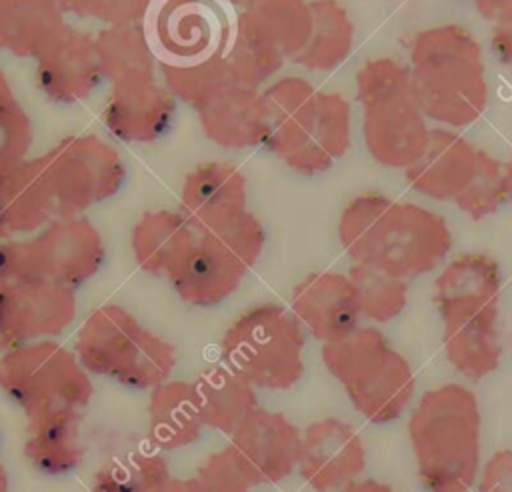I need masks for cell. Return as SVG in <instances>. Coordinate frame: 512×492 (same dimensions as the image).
<instances>
[{
    "label": "cell",
    "instance_id": "1",
    "mask_svg": "<svg viewBox=\"0 0 512 492\" xmlns=\"http://www.w3.org/2000/svg\"><path fill=\"white\" fill-rule=\"evenodd\" d=\"M338 240L354 264L402 280L436 270L452 248V232L444 216L380 192L358 194L344 206Z\"/></svg>",
    "mask_w": 512,
    "mask_h": 492
},
{
    "label": "cell",
    "instance_id": "2",
    "mask_svg": "<svg viewBox=\"0 0 512 492\" xmlns=\"http://www.w3.org/2000/svg\"><path fill=\"white\" fill-rule=\"evenodd\" d=\"M408 74L414 100L426 120L442 128L470 126L488 106L482 46L460 24L418 32L410 46Z\"/></svg>",
    "mask_w": 512,
    "mask_h": 492
},
{
    "label": "cell",
    "instance_id": "3",
    "mask_svg": "<svg viewBox=\"0 0 512 492\" xmlns=\"http://www.w3.org/2000/svg\"><path fill=\"white\" fill-rule=\"evenodd\" d=\"M480 406L462 384L422 394L408 420L420 484L428 492H470L480 472Z\"/></svg>",
    "mask_w": 512,
    "mask_h": 492
},
{
    "label": "cell",
    "instance_id": "4",
    "mask_svg": "<svg viewBox=\"0 0 512 492\" xmlns=\"http://www.w3.org/2000/svg\"><path fill=\"white\" fill-rule=\"evenodd\" d=\"M74 352L90 376L130 390H152L172 376L178 362L174 344L142 326L120 304H102L88 314L76 334Z\"/></svg>",
    "mask_w": 512,
    "mask_h": 492
},
{
    "label": "cell",
    "instance_id": "5",
    "mask_svg": "<svg viewBox=\"0 0 512 492\" xmlns=\"http://www.w3.org/2000/svg\"><path fill=\"white\" fill-rule=\"evenodd\" d=\"M356 100L368 154L386 168L412 166L428 144L430 128L414 100L408 66L392 58L364 62L356 72Z\"/></svg>",
    "mask_w": 512,
    "mask_h": 492
},
{
    "label": "cell",
    "instance_id": "6",
    "mask_svg": "<svg viewBox=\"0 0 512 492\" xmlns=\"http://www.w3.org/2000/svg\"><path fill=\"white\" fill-rule=\"evenodd\" d=\"M322 362L356 412L374 424L400 418L414 396L410 362L372 326H358L342 340L322 344Z\"/></svg>",
    "mask_w": 512,
    "mask_h": 492
},
{
    "label": "cell",
    "instance_id": "7",
    "mask_svg": "<svg viewBox=\"0 0 512 492\" xmlns=\"http://www.w3.org/2000/svg\"><path fill=\"white\" fill-rule=\"evenodd\" d=\"M304 328L282 304L244 310L220 340L222 362L260 390H288L304 372Z\"/></svg>",
    "mask_w": 512,
    "mask_h": 492
},
{
    "label": "cell",
    "instance_id": "8",
    "mask_svg": "<svg viewBox=\"0 0 512 492\" xmlns=\"http://www.w3.org/2000/svg\"><path fill=\"white\" fill-rule=\"evenodd\" d=\"M0 390L26 420L82 412L92 396V376L74 350L56 340L12 346L0 356Z\"/></svg>",
    "mask_w": 512,
    "mask_h": 492
},
{
    "label": "cell",
    "instance_id": "9",
    "mask_svg": "<svg viewBox=\"0 0 512 492\" xmlns=\"http://www.w3.org/2000/svg\"><path fill=\"white\" fill-rule=\"evenodd\" d=\"M104 258V240L86 216L54 218L30 238L0 242V282L40 280L76 290Z\"/></svg>",
    "mask_w": 512,
    "mask_h": 492
},
{
    "label": "cell",
    "instance_id": "10",
    "mask_svg": "<svg viewBox=\"0 0 512 492\" xmlns=\"http://www.w3.org/2000/svg\"><path fill=\"white\" fill-rule=\"evenodd\" d=\"M38 158L54 218L82 216L90 206L112 198L126 180L118 152L94 134L66 136Z\"/></svg>",
    "mask_w": 512,
    "mask_h": 492
},
{
    "label": "cell",
    "instance_id": "11",
    "mask_svg": "<svg viewBox=\"0 0 512 492\" xmlns=\"http://www.w3.org/2000/svg\"><path fill=\"white\" fill-rule=\"evenodd\" d=\"M224 0H158L150 20V42L160 62L188 64L224 56L236 14Z\"/></svg>",
    "mask_w": 512,
    "mask_h": 492
},
{
    "label": "cell",
    "instance_id": "12",
    "mask_svg": "<svg viewBox=\"0 0 512 492\" xmlns=\"http://www.w3.org/2000/svg\"><path fill=\"white\" fill-rule=\"evenodd\" d=\"M76 318V290L52 282H0V340L4 348L58 338Z\"/></svg>",
    "mask_w": 512,
    "mask_h": 492
},
{
    "label": "cell",
    "instance_id": "13",
    "mask_svg": "<svg viewBox=\"0 0 512 492\" xmlns=\"http://www.w3.org/2000/svg\"><path fill=\"white\" fill-rule=\"evenodd\" d=\"M366 450L358 430L342 418H320L300 432L296 468L316 492H336L360 478Z\"/></svg>",
    "mask_w": 512,
    "mask_h": 492
},
{
    "label": "cell",
    "instance_id": "14",
    "mask_svg": "<svg viewBox=\"0 0 512 492\" xmlns=\"http://www.w3.org/2000/svg\"><path fill=\"white\" fill-rule=\"evenodd\" d=\"M502 274L498 262L480 252L456 256L434 280V304L442 326L492 320L498 322Z\"/></svg>",
    "mask_w": 512,
    "mask_h": 492
},
{
    "label": "cell",
    "instance_id": "15",
    "mask_svg": "<svg viewBox=\"0 0 512 492\" xmlns=\"http://www.w3.org/2000/svg\"><path fill=\"white\" fill-rule=\"evenodd\" d=\"M300 430L282 414L256 406L230 434V448L254 486L286 480L298 462Z\"/></svg>",
    "mask_w": 512,
    "mask_h": 492
},
{
    "label": "cell",
    "instance_id": "16",
    "mask_svg": "<svg viewBox=\"0 0 512 492\" xmlns=\"http://www.w3.org/2000/svg\"><path fill=\"white\" fill-rule=\"evenodd\" d=\"M290 310L322 344L342 340L360 326V304L348 274L312 272L292 290Z\"/></svg>",
    "mask_w": 512,
    "mask_h": 492
},
{
    "label": "cell",
    "instance_id": "17",
    "mask_svg": "<svg viewBox=\"0 0 512 492\" xmlns=\"http://www.w3.org/2000/svg\"><path fill=\"white\" fill-rule=\"evenodd\" d=\"M248 268L214 238L196 234L192 246L168 270L166 278L178 298L196 308H212L232 296Z\"/></svg>",
    "mask_w": 512,
    "mask_h": 492
},
{
    "label": "cell",
    "instance_id": "18",
    "mask_svg": "<svg viewBox=\"0 0 512 492\" xmlns=\"http://www.w3.org/2000/svg\"><path fill=\"white\" fill-rule=\"evenodd\" d=\"M94 38L66 26L36 58V82L42 94L58 104L86 100L102 82Z\"/></svg>",
    "mask_w": 512,
    "mask_h": 492
},
{
    "label": "cell",
    "instance_id": "19",
    "mask_svg": "<svg viewBox=\"0 0 512 492\" xmlns=\"http://www.w3.org/2000/svg\"><path fill=\"white\" fill-rule=\"evenodd\" d=\"M318 88L302 76H284L262 90V146L284 164L310 140L318 118Z\"/></svg>",
    "mask_w": 512,
    "mask_h": 492
},
{
    "label": "cell",
    "instance_id": "20",
    "mask_svg": "<svg viewBox=\"0 0 512 492\" xmlns=\"http://www.w3.org/2000/svg\"><path fill=\"white\" fill-rule=\"evenodd\" d=\"M174 116L176 98L156 78L112 84L104 106V124L122 142H154L170 130Z\"/></svg>",
    "mask_w": 512,
    "mask_h": 492
},
{
    "label": "cell",
    "instance_id": "21",
    "mask_svg": "<svg viewBox=\"0 0 512 492\" xmlns=\"http://www.w3.org/2000/svg\"><path fill=\"white\" fill-rule=\"evenodd\" d=\"M246 176L226 162H204L190 170L180 192V214L196 234L208 232L248 206Z\"/></svg>",
    "mask_w": 512,
    "mask_h": 492
},
{
    "label": "cell",
    "instance_id": "22",
    "mask_svg": "<svg viewBox=\"0 0 512 492\" xmlns=\"http://www.w3.org/2000/svg\"><path fill=\"white\" fill-rule=\"evenodd\" d=\"M476 152L464 136L452 128H430L422 156L404 170L408 186L432 200H454L472 180Z\"/></svg>",
    "mask_w": 512,
    "mask_h": 492
},
{
    "label": "cell",
    "instance_id": "23",
    "mask_svg": "<svg viewBox=\"0 0 512 492\" xmlns=\"http://www.w3.org/2000/svg\"><path fill=\"white\" fill-rule=\"evenodd\" d=\"M202 132L228 150L262 146L264 102L262 90L230 82L194 108Z\"/></svg>",
    "mask_w": 512,
    "mask_h": 492
},
{
    "label": "cell",
    "instance_id": "24",
    "mask_svg": "<svg viewBox=\"0 0 512 492\" xmlns=\"http://www.w3.org/2000/svg\"><path fill=\"white\" fill-rule=\"evenodd\" d=\"M54 220L40 158L0 170V240L34 234Z\"/></svg>",
    "mask_w": 512,
    "mask_h": 492
},
{
    "label": "cell",
    "instance_id": "25",
    "mask_svg": "<svg viewBox=\"0 0 512 492\" xmlns=\"http://www.w3.org/2000/svg\"><path fill=\"white\" fill-rule=\"evenodd\" d=\"M148 438L160 452L180 450L200 440L204 422L200 418L192 382L164 380L148 390Z\"/></svg>",
    "mask_w": 512,
    "mask_h": 492
},
{
    "label": "cell",
    "instance_id": "26",
    "mask_svg": "<svg viewBox=\"0 0 512 492\" xmlns=\"http://www.w3.org/2000/svg\"><path fill=\"white\" fill-rule=\"evenodd\" d=\"M192 390L204 428L228 436L258 406L256 388L226 364L202 370L192 380Z\"/></svg>",
    "mask_w": 512,
    "mask_h": 492
},
{
    "label": "cell",
    "instance_id": "27",
    "mask_svg": "<svg viewBox=\"0 0 512 492\" xmlns=\"http://www.w3.org/2000/svg\"><path fill=\"white\" fill-rule=\"evenodd\" d=\"M82 412H60L28 422L24 456L46 476H62L84 460Z\"/></svg>",
    "mask_w": 512,
    "mask_h": 492
},
{
    "label": "cell",
    "instance_id": "28",
    "mask_svg": "<svg viewBox=\"0 0 512 492\" xmlns=\"http://www.w3.org/2000/svg\"><path fill=\"white\" fill-rule=\"evenodd\" d=\"M236 28L294 58L312 30L310 2L306 0H250L236 14Z\"/></svg>",
    "mask_w": 512,
    "mask_h": 492
},
{
    "label": "cell",
    "instance_id": "29",
    "mask_svg": "<svg viewBox=\"0 0 512 492\" xmlns=\"http://www.w3.org/2000/svg\"><path fill=\"white\" fill-rule=\"evenodd\" d=\"M194 240L196 232L180 210H150L134 224L130 248L140 270L166 276Z\"/></svg>",
    "mask_w": 512,
    "mask_h": 492
},
{
    "label": "cell",
    "instance_id": "30",
    "mask_svg": "<svg viewBox=\"0 0 512 492\" xmlns=\"http://www.w3.org/2000/svg\"><path fill=\"white\" fill-rule=\"evenodd\" d=\"M352 142V110L338 92H318V118L306 146L286 162L290 170L304 176H316L332 168Z\"/></svg>",
    "mask_w": 512,
    "mask_h": 492
},
{
    "label": "cell",
    "instance_id": "31",
    "mask_svg": "<svg viewBox=\"0 0 512 492\" xmlns=\"http://www.w3.org/2000/svg\"><path fill=\"white\" fill-rule=\"evenodd\" d=\"M66 28L54 0H0V48L38 58Z\"/></svg>",
    "mask_w": 512,
    "mask_h": 492
},
{
    "label": "cell",
    "instance_id": "32",
    "mask_svg": "<svg viewBox=\"0 0 512 492\" xmlns=\"http://www.w3.org/2000/svg\"><path fill=\"white\" fill-rule=\"evenodd\" d=\"M312 30L304 48L292 58L312 72H330L344 64L354 46V24L338 0H312Z\"/></svg>",
    "mask_w": 512,
    "mask_h": 492
},
{
    "label": "cell",
    "instance_id": "33",
    "mask_svg": "<svg viewBox=\"0 0 512 492\" xmlns=\"http://www.w3.org/2000/svg\"><path fill=\"white\" fill-rule=\"evenodd\" d=\"M94 44L102 74L112 84L154 78L156 52L148 30L140 22L102 28L96 34Z\"/></svg>",
    "mask_w": 512,
    "mask_h": 492
},
{
    "label": "cell",
    "instance_id": "34",
    "mask_svg": "<svg viewBox=\"0 0 512 492\" xmlns=\"http://www.w3.org/2000/svg\"><path fill=\"white\" fill-rule=\"evenodd\" d=\"M442 346L448 362L470 380L486 378L502 360L498 322L490 320L442 326Z\"/></svg>",
    "mask_w": 512,
    "mask_h": 492
},
{
    "label": "cell",
    "instance_id": "35",
    "mask_svg": "<svg viewBox=\"0 0 512 492\" xmlns=\"http://www.w3.org/2000/svg\"><path fill=\"white\" fill-rule=\"evenodd\" d=\"M172 478L156 448L126 450L108 458L92 478V492H158Z\"/></svg>",
    "mask_w": 512,
    "mask_h": 492
},
{
    "label": "cell",
    "instance_id": "36",
    "mask_svg": "<svg viewBox=\"0 0 512 492\" xmlns=\"http://www.w3.org/2000/svg\"><path fill=\"white\" fill-rule=\"evenodd\" d=\"M348 276L356 288L362 318L384 324L406 308L408 280L364 264H354Z\"/></svg>",
    "mask_w": 512,
    "mask_h": 492
},
{
    "label": "cell",
    "instance_id": "37",
    "mask_svg": "<svg viewBox=\"0 0 512 492\" xmlns=\"http://www.w3.org/2000/svg\"><path fill=\"white\" fill-rule=\"evenodd\" d=\"M160 72L168 92L192 108L200 106L216 90L232 82L224 56L188 64L160 62Z\"/></svg>",
    "mask_w": 512,
    "mask_h": 492
},
{
    "label": "cell",
    "instance_id": "38",
    "mask_svg": "<svg viewBox=\"0 0 512 492\" xmlns=\"http://www.w3.org/2000/svg\"><path fill=\"white\" fill-rule=\"evenodd\" d=\"M224 60L232 76V82L250 88H260L284 66L286 58L276 48L236 28L234 24V34L224 54Z\"/></svg>",
    "mask_w": 512,
    "mask_h": 492
},
{
    "label": "cell",
    "instance_id": "39",
    "mask_svg": "<svg viewBox=\"0 0 512 492\" xmlns=\"http://www.w3.org/2000/svg\"><path fill=\"white\" fill-rule=\"evenodd\" d=\"M452 202L472 220H482L494 214L508 202L504 188V164L492 154L478 150L474 176Z\"/></svg>",
    "mask_w": 512,
    "mask_h": 492
},
{
    "label": "cell",
    "instance_id": "40",
    "mask_svg": "<svg viewBox=\"0 0 512 492\" xmlns=\"http://www.w3.org/2000/svg\"><path fill=\"white\" fill-rule=\"evenodd\" d=\"M32 138V120L14 96L6 76L0 72V170L24 162Z\"/></svg>",
    "mask_w": 512,
    "mask_h": 492
},
{
    "label": "cell",
    "instance_id": "41",
    "mask_svg": "<svg viewBox=\"0 0 512 492\" xmlns=\"http://www.w3.org/2000/svg\"><path fill=\"white\" fill-rule=\"evenodd\" d=\"M202 234L222 244L248 270L258 262L266 244V230L248 208Z\"/></svg>",
    "mask_w": 512,
    "mask_h": 492
},
{
    "label": "cell",
    "instance_id": "42",
    "mask_svg": "<svg viewBox=\"0 0 512 492\" xmlns=\"http://www.w3.org/2000/svg\"><path fill=\"white\" fill-rule=\"evenodd\" d=\"M194 492H250L252 478L230 446L210 454L190 476Z\"/></svg>",
    "mask_w": 512,
    "mask_h": 492
},
{
    "label": "cell",
    "instance_id": "43",
    "mask_svg": "<svg viewBox=\"0 0 512 492\" xmlns=\"http://www.w3.org/2000/svg\"><path fill=\"white\" fill-rule=\"evenodd\" d=\"M150 8L152 0H74L72 14L120 26L142 22Z\"/></svg>",
    "mask_w": 512,
    "mask_h": 492
},
{
    "label": "cell",
    "instance_id": "44",
    "mask_svg": "<svg viewBox=\"0 0 512 492\" xmlns=\"http://www.w3.org/2000/svg\"><path fill=\"white\" fill-rule=\"evenodd\" d=\"M478 492H512V448L496 450L478 472Z\"/></svg>",
    "mask_w": 512,
    "mask_h": 492
},
{
    "label": "cell",
    "instance_id": "45",
    "mask_svg": "<svg viewBox=\"0 0 512 492\" xmlns=\"http://www.w3.org/2000/svg\"><path fill=\"white\" fill-rule=\"evenodd\" d=\"M490 48L496 60L512 70V22L508 24H494L490 34Z\"/></svg>",
    "mask_w": 512,
    "mask_h": 492
},
{
    "label": "cell",
    "instance_id": "46",
    "mask_svg": "<svg viewBox=\"0 0 512 492\" xmlns=\"http://www.w3.org/2000/svg\"><path fill=\"white\" fill-rule=\"evenodd\" d=\"M478 14L492 24L512 22V0H472Z\"/></svg>",
    "mask_w": 512,
    "mask_h": 492
},
{
    "label": "cell",
    "instance_id": "47",
    "mask_svg": "<svg viewBox=\"0 0 512 492\" xmlns=\"http://www.w3.org/2000/svg\"><path fill=\"white\" fill-rule=\"evenodd\" d=\"M338 492H396L392 486L374 478H356Z\"/></svg>",
    "mask_w": 512,
    "mask_h": 492
},
{
    "label": "cell",
    "instance_id": "48",
    "mask_svg": "<svg viewBox=\"0 0 512 492\" xmlns=\"http://www.w3.org/2000/svg\"><path fill=\"white\" fill-rule=\"evenodd\" d=\"M158 492H194L190 478H170Z\"/></svg>",
    "mask_w": 512,
    "mask_h": 492
},
{
    "label": "cell",
    "instance_id": "49",
    "mask_svg": "<svg viewBox=\"0 0 512 492\" xmlns=\"http://www.w3.org/2000/svg\"><path fill=\"white\" fill-rule=\"evenodd\" d=\"M504 188H506V196L512 202V158L504 164Z\"/></svg>",
    "mask_w": 512,
    "mask_h": 492
},
{
    "label": "cell",
    "instance_id": "50",
    "mask_svg": "<svg viewBox=\"0 0 512 492\" xmlns=\"http://www.w3.org/2000/svg\"><path fill=\"white\" fill-rule=\"evenodd\" d=\"M0 492H8V472L0 460Z\"/></svg>",
    "mask_w": 512,
    "mask_h": 492
},
{
    "label": "cell",
    "instance_id": "51",
    "mask_svg": "<svg viewBox=\"0 0 512 492\" xmlns=\"http://www.w3.org/2000/svg\"><path fill=\"white\" fill-rule=\"evenodd\" d=\"M54 4L66 14V12H70L72 14V6H74V0H54Z\"/></svg>",
    "mask_w": 512,
    "mask_h": 492
},
{
    "label": "cell",
    "instance_id": "52",
    "mask_svg": "<svg viewBox=\"0 0 512 492\" xmlns=\"http://www.w3.org/2000/svg\"><path fill=\"white\" fill-rule=\"evenodd\" d=\"M6 348H4V344H2V340H0V356H2V352H4Z\"/></svg>",
    "mask_w": 512,
    "mask_h": 492
}]
</instances>
